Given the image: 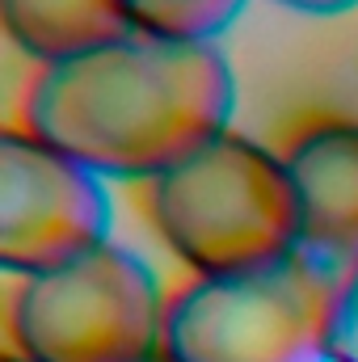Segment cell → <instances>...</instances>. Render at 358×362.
Listing matches in <instances>:
<instances>
[{
    "mask_svg": "<svg viewBox=\"0 0 358 362\" xmlns=\"http://www.w3.org/2000/svg\"><path fill=\"white\" fill-rule=\"evenodd\" d=\"M236 76L219 42L122 34L81 59L38 68L21 97V131L105 181L161 177L232 131Z\"/></svg>",
    "mask_w": 358,
    "mask_h": 362,
    "instance_id": "6da1fadb",
    "label": "cell"
},
{
    "mask_svg": "<svg viewBox=\"0 0 358 362\" xmlns=\"http://www.w3.org/2000/svg\"><path fill=\"white\" fill-rule=\"evenodd\" d=\"M161 245L194 278L282 262L299 249V219L282 156L224 131L161 177L139 185Z\"/></svg>",
    "mask_w": 358,
    "mask_h": 362,
    "instance_id": "7a4b0ae2",
    "label": "cell"
},
{
    "mask_svg": "<svg viewBox=\"0 0 358 362\" xmlns=\"http://www.w3.org/2000/svg\"><path fill=\"white\" fill-rule=\"evenodd\" d=\"M165 308L156 270L110 240L59 270L8 278V354L21 362H152L161 358Z\"/></svg>",
    "mask_w": 358,
    "mask_h": 362,
    "instance_id": "3957f363",
    "label": "cell"
},
{
    "mask_svg": "<svg viewBox=\"0 0 358 362\" xmlns=\"http://www.w3.org/2000/svg\"><path fill=\"white\" fill-rule=\"evenodd\" d=\"M337 278L291 253L169 291L165 362H333Z\"/></svg>",
    "mask_w": 358,
    "mask_h": 362,
    "instance_id": "277c9868",
    "label": "cell"
},
{
    "mask_svg": "<svg viewBox=\"0 0 358 362\" xmlns=\"http://www.w3.org/2000/svg\"><path fill=\"white\" fill-rule=\"evenodd\" d=\"M114 202L105 177L38 135H0V266L8 278L59 270L110 245Z\"/></svg>",
    "mask_w": 358,
    "mask_h": 362,
    "instance_id": "5b68a950",
    "label": "cell"
},
{
    "mask_svg": "<svg viewBox=\"0 0 358 362\" xmlns=\"http://www.w3.org/2000/svg\"><path fill=\"white\" fill-rule=\"evenodd\" d=\"M299 219V257L325 274H346L358 262V118H312L282 144Z\"/></svg>",
    "mask_w": 358,
    "mask_h": 362,
    "instance_id": "8992f818",
    "label": "cell"
},
{
    "mask_svg": "<svg viewBox=\"0 0 358 362\" xmlns=\"http://www.w3.org/2000/svg\"><path fill=\"white\" fill-rule=\"evenodd\" d=\"M0 21L34 72L81 59L135 30L122 0H0Z\"/></svg>",
    "mask_w": 358,
    "mask_h": 362,
    "instance_id": "52a82bcc",
    "label": "cell"
},
{
    "mask_svg": "<svg viewBox=\"0 0 358 362\" xmlns=\"http://www.w3.org/2000/svg\"><path fill=\"white\" fill-rule=\"evenodd\" d=\"M249 0H122L131 25L173 42H219Z\"/></svg>",
    "mask_w": 358,
    "mask_h": 362,
    "instance_id": "ba28073f",
    "label": "cell"
},
{
    "mask_svg": "<svg viewBox=\"0 0 358 362\" xmlns=\"http://www.w3.org/2000/svg\"><path fill=\"white\" fill-rule=\"evenodd\" d=\"M333 362H358V262L333 286Z\"/></svg>",
    "mask_w": 358,
    "mask_h": 362,
    "instance_id": "9c48e42d",
    "label": "cell"
},
{
    "mask_svg": "<svg viewBox=\"0 0 358 362\" xmlns=\"http://www.w3.org/2000/svg\"><path fill=\"white\" fill-rule=\"evenodd\" d=\"M291 13H304V17H342V13H354L358 0H274Z\"/></svg>",
    "mask_w": 358,
    "mask_h": 362,
    "instance_id": "30bf717a",
    "label": "cell"
},
{
    "mask_svg": "<svg viewBox=\"0 0 358 362\" xmlns=\"http://www.w3.org/2000/svg\"><path fill=\"white\" fill-rule=\"evenodd\" d=\"M4 362H21V358H17V354H4Z\"/></svg>",
    "mask_w": 358,
    "mask_h": 362,
    "instance_id": "8fae6325",
    "label": "cell"
},
{
    "mask_svg": "<svg viewBox=\"0 0 358 362\" xmlns=\"http://www.w3.org/2000/svg\"><path fill=\"white\" fill-rule=\"evenodd\" d=\"M152 362H165V358H152Z\"/></svg>",
    "mask_w": 358,
    "mask_h": 362,
    "instance_id": "7c38bea8",
    "label": "cell"
}]
</instances>
